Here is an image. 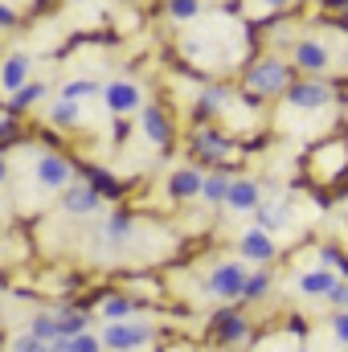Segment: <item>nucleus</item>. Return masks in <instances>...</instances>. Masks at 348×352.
<instances>
[{"mask_svg": "<svg viewBox=\"0 0 348 352\" xmlns=\"http://www.w3.org/2000/svg\"><path fill=\"white\" fill-rule=\"evenodd\" d=\"M246 274H250V266L242 263V258H226V263H217L209 274H205V295L230 307V303H238V299H242Z\"/></svg>", "mask_w": 348, "mask_h": 352, "instance_id": "1", "label": "nucleus"}, {"mask_svg": "<svg viewBox=\"0 0 348 352\" xmlns=\"http://www.w3.org/2000/svg\"><path fill=\"white\" fill-rule=\"evenodd\" d=\"M98 340H102V349H111V352H140L156 340V328L148 320H119V324H102Z\"/></svg>", "mask_w": 348, "mask_h": 352, "instance_id": "2", "label": "nucleus"}, {"mask_svg": "<svg viewBox=\"0 0 348 352\" xmlns=\"http://www.w3.org/2000/svg\"><path fill=\"white\" fill-rule=\"evenodd\" d=\"M287 82H291V70L279 58H259L246 70V94H254V98H270V94L287 90Z\"/></svg>", "mask_w": 348, "mask_h": 352, "instance_id": "3", "label": "nucleus"}, {"mask_svg": "<svg viewBox=\"0 0 348 352\" xmlns=\"http://www.w3.org/2000/svg\"><path fill=\"white\" fill-rule=\"evenodd\" d=\"M188 148H193L197 164H226L234 156V140L226 131H217V127H193Z\"/></svg>", "mask_w": 348, "mask_h": 352, "instance_id": "4", "label": "nucleus"}, {"mask_svg": "<svg viewBox=\"0 0 348 352\" xmlns=\"http://www.w3.org/2000/svg\"><path fill=\"white\" fill-rule=\"evenodd\" d=\"M33 176H37V184L45 188V192H66L70 184H74V160H66V156H58V152H41L37 160H33Z\"/></svg>", "mask_w": 348, "mask_h": 352, "instance_id": "5", "label": "nucleus"}, {"mask_svg": "<svg viewBox=\"0 0 348 352\" xmlns=\"http://www.w3.org/2000/svg\"><path fill=\"white\" fill-rule=\"evenodd\" d=\"M238 258L246 266H270L279 258V242H274V234H266L259 226H250V230H242V238H238Z\"/></svg>", "mask_w": 348, "mask_h": 352, "instance_id": "6", "label": "nucleus"}, {"mask_svg": "<svg viewBox=\"0 0 348 352\" xmlns=\"http://www.w3.org/2000/svg\"><path fill=\"white\" fill-rule=\"evenodd\" d=\"M102 102L115 115H135V111H144V87L131 82V78H115V82L102 87Z\"/></svg>", "mask_w": 348, "mask_h": 352, "instance_id": "7", "label": "nucleus"}, {"mask_svg": "<svg viewBox=\"0 0 348 352\" xmlns=\"http://www.w3.org/2000/svg\"><path fill=\"white\" fill-rule=\"evenodd\" d=\"M213 336H217V344H226V349H242V344L250 340V320H246L238 307H221V311L213 316Z\"/></svg>", "mask_w": 348, "mask_h": 352, "instance_id": "8", "label": "nucleus"}, {"mask_svg": "<svg viewBox=\"0 0 348 352\" xmlns=\"http://www.w3.org/2000/svg\"><path fill=\"white\" fill-rule=\"evenodd\" d=\"M291 62H295V70H303V74H324V70L332 66V50H328L324 41H316V37H303V41H295Z\"/></svg>", "mask_w": 348, "mask_h": 352, "instance_id": "9", "label": "nucleus"}, {"mask_svg": "<svg viewBox=\"0 0 348 352\" xmlns=\"http://www.w3.org/2000/svg\"><path fill=\"white\" fill-rule=\"evenodd\" d=\"M140 127H144V140H148L152 148H168V144H173V115H168L164 107L144 102V111H140Z\"/></svg>", "mask_w": 348, "mask_h": 352, "instance_id": "10", "label": "nucleus"}, {"mask_svg": "<svg viewBox=\"0 0 348 352\" xmlns=\"http://www.w3.org/2000/svg\"><path fill=\"white\" fill-rule=\"evenodd\" d=\"M283 98H287V107H291V111H320V107H328V102H332V87H324V82L307 78V82L287 87Z\"/></svg>", "mask_w": 348, "mask_h": 352, "instance_id": "11", "label": "nucleus"}, {"mask_svg": "<svg viewBox=\"0 0 348 352\" xmlns=\"http://www.w3.org/2000/svg\"><path fill=\"white\" fill-rule=\"evenodd\" d=\"M62 209L70 213V217H94L98 209H102V197L90 188V184H83V180H74L66 192H62Z\"/></svg>", "mask_w": 348, "mask_h": 352, "instance_id": "12", "label": "nucleus"}, {"mask_svg": "<svg viewBox=\"0 0 348 352\" xmlns=\"http://www.w3.org/2000/svg\"><path fill=\"white\" fill-rule=\"evenodd\" d=\"M259 201H262V184L259 180H250V176L230 180V192H226V209H230V213H254Z\"/></svg>", "mask_w": 348, "mask_h": 352, "instance_id": "13", "label": "nucleus"}, {"mask_svg": "<svg viewBox=\"0 0 348 352\" xmlns=\"http://www.w3.org/2000/svg\"><path fill=\"white\" fill-rule=\"evenodd\" d=\"M131 234H135V221L127 213H111L98 226V246L102 250H123V246H131Z\"/></svg>", "mask_w": 348, "mask_h": 352, "instance_id": "14", "label": "nucleus"}, {"mask_svg": "<svg viewBox=\"0 0 348 352\" xmlns=\"http://www.w3.org/2000/svg\"><path fill=\"white\" fill-rule=\"evenodd\" d=\"M336 283H340L336 270H324V266H320V270H303V274H295L291 287H295L303 299H328V291H332Z\"/></svg>", "mask_w": 348, "mask_h": 352, "instance_id": "15", "label": "nucleus"}, {"mask_svg": "<svg viewBox=\"0 0 348 352\" xmlns=\"http://www.w3.org/2000/svg\"><path fill=\"white\" fill-rule=\"evenodd\" d=\"M230 102H234V90H230V87H205L201 94H197V102H193V119H197V123H205V119H213V115L230 111Z\"/></svg>", "mask_w": 348, "mask_h": 352, "instance_id": "16", "label": "nucleus"}, {"mask_svg": "<svg viewBox=\"0 0 348 352\" xmlns=\"http://www.w3.org/2000/svg\"><path fill=\"white\" fill-rule=\"evenodd\" d=\"M254 221H259V230H266V234H283L291 226V209L279 197H262L259 209H254Z\"/></svg>", "mask_w": 348, "mask_h": 352, "instance_id": "17", "label": "nucleus"}, {"mask_svg": "<svg viewBox=\"0 0 348 352\" xmlns=\"http://www.w3.org/2000/svg\"><path fill=\"white\" fill-rule=\"evenodd\" d=\"M201 184H205V173H201L197 164L176 168V173L168 176V197H173V201H193V197H201Z\"/></svg>", "mask_w": 348, "mask_h": 352, "instance_id": "18", "label": "nucleus"}, {"mask_svg": "<svg viewBox=\"0 0 348 352\" xmlns=\"http://www.w3.org/2000/svg\"><path fill=\"white\" fill-rule=\"evenodd\" d=\"M33 74V58L29 54H8L0 66V90H21Z\"/></svg>", "mask_w": 348, "mask_h": 352, "instance_id": "19", "label": "nucleus"}, {"mask_svg": "<svg viewBox=\"0 0 348 352\" xmlns=\"http://www.w3.org/2000/svg\"><path fill=\"white\" fill-rule=\"evenodd\" d=\"M98 320H102V324L135 320V299H131V295H107V299L98 303Z\"/></svg>", "mask_w": 348, "mask_h": 352, "instance_id": "20", "label": "nucleus"}, {"mask_svg": "<svg viewBox=\"0 0 348 352\" xmlns=\"http://www.w3.org/2000/svg\"><path fill=\"white\" fill-rule=\"evenodd\" d=\"M83 332H90V316L78 307H62L58 311V340H74Z\"/></svg>", "mask_w": 348, "mask_h": 352, "instance_id": "21", "label": "nucleus"}, {"mask_svg": "<svg viewBox=\"0 0 348 352\" xmlns=\"http://www.w3.org/2000/svg\"><path fill=\"white\" fill-rule=\"evenodd\" d=\"M87 115H83V102H70V98H58L54 107H50V123L54 127H62V131H70V127H78Z\"/></svg>", "mask_w": 348, "mask_h": 352, "instance_id": "22", "label": "nucleus"}, {"mask_svg": "<svg viewBox=\"0 0 348 352\" xmlns=\"http://www.w3.org/2000/svg\"><path fill=\"white\" fill-rule=\"evenodd\" d=\"M226 192H230V173L226 168L205 173V184H201V201L205 205H226Z\"/></svg>", "mask_w": 348, "mask_h": 352, "instance_id": "23", "label": "nucleus"}, {"mask_svg": "<svg viewBox=\"0 0 348 352\" xmlns=\"http://www.w3.org/2000/svg\"><path fill=\"white\" fill-rule=\"evenodd\" d=\"M270 287H274V278H270L266 266H262V270H250V274H246V287H242V303H262V299L270 295Z\"/></svg>", "mask_w": 348, "mask_h": 352, "instance_id": "24", "label": "nucleus"}, {"mask_svg": "<svg viewBox=\"0 0 348 352\" xmlns=\"http://www.w3.org/2000/svg\"><path fill=\"white\" fill-rule=\"evenodd\" d=\"M25 332H33L37 340L54 344V340H58V311H33V316H29V328H25Z\"/></svg>", "mask_w": 348, "mask_h": 352, "instance_id": "25", "label": "nucleus"}, {"mask_svg": "<svg viewBox=\"0 0 348 352\" xmlns=\"http://www.w3.org/2000/svg\"><path fill=\"white\" fill-rule=\"evenodd\" d=\"M102 90H98V82L94 78H70L66 87L58 90V98H70V102H87V98H98Z\"/></svg>", "mask_w": 348, "mask_h": 352, "instance_id": "26", "label": "nucleus"}, {"mask_svg": "<svg viewBox=\"0 0 348 352\" xmlns=\"http://www.w3.org/2000/svg\"><path fill=\"white\" fill-rule=\"evenodd\" d=\"M45 94H50L45 82H25L21 90H12V111H29V107H37Z\"/></svg>", "mask_w": 348, "mask_h": 352, "instance_id": "27", "label": "nucleus"}, {"mask_svg": "<svg viewBox=\"0 0 348 352\" xmlns=\"http://www.w3.org/2000/svg\"><path fill=\"white\" fill-rule=\"evenodd\" d=\"M87 184L102 197V201H115V197H119V180L111 173H102V168H87Z\"/></svg>", "mask_w": 348, "mask_h": 352, "instance_id": "28", "label": "nucleus"}, {"mask_svg": "<svg viewBox=\"0 0 348 352\" xmlns=\"http://www.w3.org/2000/svg\"><path fill=\"white\" fill-rule=\"evenodd\" d=\"M168 16L180 21V25L184 21H197L201 16V0H168Z\"/></svg>", "mask_w": 348, "mask_h": 352, "instance_id": "29", "label": "nucleus"}, {"mask_svg": "<svg viewBox=\"0 0 348 352\" xmlns=\"http://www.w3.org/2000/svg\"><path fill=\"white\" fill-rule=\"evenodd\" d=\"M8 352H50V344H45V340H37L33 332H21V336H12V340H8Z\"/></svg>", "mask_w": 348, "mask_h": 352, "instance_id": "30", "label": "nucleus"}, {"mask_svg": "<svg viewBox=\"0 0 348 352\" xmlns=\"http://www.w3.org/2000/svg\"><path fill=\"white\" fill-rule=\"evenodd\" d=\"M328 328H332V336L348 349V311H332V316H328Z\"/></svg>", "mask_w": 348, "mask_h": 352, "instance_id": "31", "label": "nucleus"}, {"mask_svg": "<svg viewBox=\"0 0 348 352\" xmlns=\"http://www.w3.org/2000/svg\"><path fill=\"white\" fill-rule=\"evenodd\" d=\"M328 303H332L336 311H348V283H345V278H340V283L328 291Z\"/></svg>", "mask_w": 348, "mask_h": 352, "instance_id": "32", "label": "nucleus"}, {"mask_svg": "<svg viewBox=\"0 0 348 352\" xmlns=\"http://www.w3.org/2000/svg\"><path fill=\"white\" fill-rule=\"evenodd\" d=\"M340 263H345V254H340L336 246H324V250H320V266H324V270H340Z\"/></svg>", "mask_w": 348, "mask_h": 352, "instance_id": "33", "label": "nucleus"}, {"mask_svg": "<svg viewBox=\"0 0 348 352\" xmlns=\"http://www.w3.org/2000/svg\"><path fill=\"white\" fill-rule=\"evenodd\" d=\"M17 135V119L8 111H0V140H12Z\"/></svg>", "mask_w": 348, "mask_h": 352, "instance_id": "34", "label": "nucleus"}, {"mask_svg": "<svg viewBox=\"0 0 348 352\" xmlns=\"http://www.w3.org/2000/svg\"><path fill=\"white\" fill-rule=\"evenodd\" d=\"M17 25V8L12 4H0V29H12Z\"/></svg>", "mask_w": 348, "mask_h": 352, "instance_id": "35", "label": "nucleus"}, {"mask_svg": "<svg viewBox=\"0 0 348 352\" xmlns=\"http://www.w3.org/2000/svg\"><path fill=\"white\" fill-rule=\"evenodd\" d=\"M324 8H332V12H345L348 0H324Z\"/></svg>", "mask_w": 348, "mask_h": 352, "instance_id": "36", "label": "nucleus"}, {"mask_svg": "<svg viewBox=\"0 0 348 352\" xmlns=\"http://www.w3.org/2000/svg\"><path fill=\"white\" fill-rule=\"evenodd\" d=\"M262 8H283V4H291V0H259Z\"/></svg>", "mask_w": 348, "mask_h": 352, "instance_id": "37", "label": "nucleus"}, {"mask_svg": "<svg viewBox=\"0 0 348 352\" xmlns=\"http://www.w3.org/2000/svg\"><path fill=\"white\" fill-rule=\"evenodd\" d=\"M4 176H8V164H4V160H0V184H4Z\"/></svg>", "mask_w": 348, "mask_h": 352, "instance_id": "38", "label": "nucleus"}, {"mask_svg": "<svg viewBox=\"0 0 348 352\" xmlns=\"http://www.w3.org/2000/svg\"><path fill=\"white\" fill-rule=\"evenodd\" d=\"M345 29H348V16H345Z\"/></svg>", "mask_w": 348, "mask_h": 352, "instance_id": "39", "label": "nucleus"}]
</instances>
